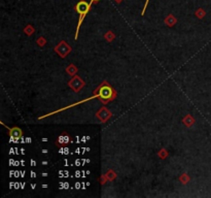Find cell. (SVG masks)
I'll return each instance as SVG.
<instances>
[{"instance_id":"obj_3","label":"cell","mask_w":211,"mask_h":198,"mask_svg":"<svg viewBox=\"0 0 211 198\" xmlns=\"http://www.w3.org/2000/svg\"><path fill=\"white\" fill-rule=\"evenodd\" d=\"M148 1H149V0H146L145 5H144V8H143V10H142V14H144V11H145V10H146V6H147V4H148Z\"/></svg>"},{"instance_id":"obj_4","label":"cell","mask_w":211,"mask_h":198,"mask_svg":"<svg viewBox=\"0 0 211 198\" xmlns=\"http://www.w3.org/2000/svg\"><path fill=\"white\" fill-rule=\"evenodd\" d=\"M31 176H32V178H35V176H36V175H35V173L33 172V171L31 172Z\"/></svg>"},{"instance_id":"obj_7","label":"cell","mask_w":211,"mask_h":198,"mask_svg":"<svg viewBox=\"0 0 211 198\" xmlns=\"http://www.w3.org/2000/svg\"><path fill=\"white\" fill-rule=\"evenodd\" d=\"M92 1H99V0H92Z\"/></svg>"},{"instance_id":"obj_5","label":"cell","mask_w":211,"mask_h":198,"mask_svg":"<svg viewBox=\"0 0 211 198\" xmlns=\"http://www.w3.org/2000/svg\"><path fill=\"white\" fill-rule=\"evenodd\" d=\"M76 176H77V178L79 176V171H76Z\"/></svg>"},{"instance_id":"obj_1","label":"cell","mask_w":211,"mask_h":198,"mask_svg":"<svg viewBox=\"0 0 211 198\" xmlns=\"http://www.w3.org/2000/svg\"><path fill=\"white\" fill-rule=\"evenodd\" d=\"M90 8H91V3H87L86 1H79L76 4V10H77V13L79 14V21H78V25H77V28H76V32H75V36H74L75 39L77 38L78 31H79V27L81 26V23H83L84 17H86V14H88V11H89Z\"/></svg>"},{"instance_id":"obj_6","label":"cell","mask_w":211,"mask_h":198,"mask_svg":"<svg viewBox=\"0 0 211 198\" xmlns=\"http://www.w3.org/2000/svg\"><path fill=\"white\" fill-rule=\"evenodd\" d=\"M31 164H32V165H35V162L32 160V161H31Z\"/></svg>"},{"instance_id":"obj_2","label":"cell","mask_w":211,"mask_h":198,"mask_svg":"<svg viewBox=\"0 0 211 198\" xmlns=\"http://www.w3.org/2000/svg\"><path fill=\"white\" fill-rule=\"evenodd\" d=\"M111 95V90L108 88V87H103V88L101 89L100 91V96L103 99H107L109 98Z\"/></svg>"}]
</instances>
